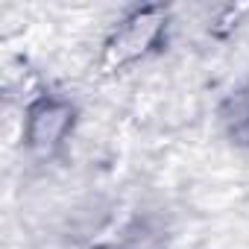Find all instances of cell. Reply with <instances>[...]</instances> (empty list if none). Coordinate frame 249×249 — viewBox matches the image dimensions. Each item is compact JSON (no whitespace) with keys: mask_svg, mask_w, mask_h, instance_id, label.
Here are the masks:
<instances>
[{"mask_svg":"<svg viewBox=\"0 0 249 249\" xmlns=\"http://www.w3.org/2000/svg\"><path fill=\"white\" fill-rule=\"evenodd\" d=\"M167 27V9L164 6H141L129 12L114 30V36L106 44L103 53V68L106 71H120L129 68L147 53H153L161 44Z\"/></svg>","mask_w":249,"mask_h":249,"instance_id":"cell-1","label":"cell"},{"mask_svg":"<svg viewBox=\"0 0 249 249\" xmlns=\"http://www.w3.org/2000/svg\"><path fill=\"white\" fill-rule=\"evenodd\" d=\"M73 126V106L62 97L41 94L27 106V120H24V144L33 156L50 159L68 138Z\"/></svg>","mask_w":249,"mask_h":249,"instance_id":"cell-2","label":"cell"},{"mask_svg":"<svg viewBox=\"0 0 249 249\" xmlns=\"http://www.w3.org/2000/svg\"><path fill=\"white\" fill-rule=\"evenodd\" d=\"M223 120H226L229 135L240 147H249V85L240 88L234 97H229L226 111H223Z\"/></svg>","mask_w":249,"mask_h":249,"instance_id":"cell-3","label":"cell"}]
</instances>
